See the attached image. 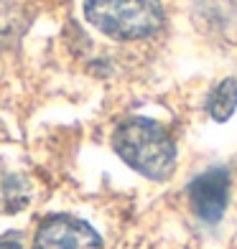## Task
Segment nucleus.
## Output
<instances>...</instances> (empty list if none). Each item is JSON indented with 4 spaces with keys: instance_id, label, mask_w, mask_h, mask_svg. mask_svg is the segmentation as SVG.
I'll return each instance as SVG.
<instances>
[{
    "instance_id": "1",
    "label": "nucleus",
    "mask_w": 237,
    "mask_h": 249,
    "mask_svg": "<svg viewBox=\"0 0 237 249\" xmlns=\"http://www.w3.org/2000/svg\"><path fill=\"white\" fill-rule=\"evenodd\" d=\"M112 148L133 171L151 180H166L176 165V145L161 124L130 117L112 135Z\"/></svg>"
},
{
    "instance_id": "2",
    "label": "nucleus",
    "mask_w": 237,
    "mask_h": 249,
    "mask_svg": "<svg viewBox=\"0 0 237 249\" xmlns=\"http://www.w3.org/2000/svg\"><path fill=\"white\" fill-rule=\"evenodd\" d=\"M84 16L97 31L118 41L148 38L163 26L161 0H84Z\"/></svg>"
},
{
    "instance_id": "3",
    "label": "nucleus",
    "mask_w": 237,
    "mask_h": 249,
    "mask_svg": "<svg viewBox=\"0 0 237 249\" xmlns=\"http://www.w3.org/2000/svg\"><path fill=\"white\" fill-rule=\"evenodd\" d=\"M33 249H102V239L89 224L59 213L41 221Z\"/></svg>"
},
{
    "instance_id": "4",
    "label": "nucleus",
    "mask_w": 237,
    "mask_h": 249,
    "mask_svg": "<svg viewBox=\"0 0 237 249\" xmlns=\"http://www.w3.org/2000/svg\"><path fill=\"white\" fill-rule=\"evenodd\" d=\"M230 196V176L224 168H212V171L197 176L189 186V201L191 209L201 221H219L224 209H227Z\"/></svg>"
},
{
    "instance_id": "5",
    "label": "nucleus",
    "mask_w": 237,
    "mask_h": 249,
    "mask_svg": "<svg viewBox=\"0 0 237 249\" xmlns=\"http://www.w3.org/2000/svg\"><path fill=\"white\" fill-rule=\"evenodd\" d=\"M235 109H237V79L230 76L212 89V94L207 99V112L217 122H224L232 117Z\"/></svg>"
},
{
    "instance_id": "6",
    "label": "nucleus",
    "mask_w": 237,
    "mask_h": 249,
    "mask_svg": "<svg viewBox=\"0 0 237 249\" xmlns=\"http://www.w3.org/2000/svg\"><path fill=\"white\" fill-rule=\"evenodd\" d=\"M28 201V188L18 176H0V211H18Z\"/></svg>"
},
{
    "instance_id": "7",
    "label": "nucleus",
    "mask_w": 237,
    "mask_h": 249,
    "mask_svg": "<svg viewBox=\"0 0 237 249\" xmlns=\"http://www.w3.org/2000/svg\"><path fill=\"white\" fill-rule=\"evenodd\" d=\"M18 26H20V16L13 3L0 0V51L8 49L13 38L18 36Z\"/></svg>"
},
{
    "instance_id": "8",
    "label": "nucleus",
    "mask_w": 237,
    "mask_h": 249,
    "mask_svg": "<svg viewBox=\"0 0 237 249\" xmlns=\"http://www.w3.org/2000/svg\"><path fill=\"white\" fill-rule=\"evenodd\" d=\"M0 249H23V247L13 239H0Z\"/></svg>"
}]
</instances>
